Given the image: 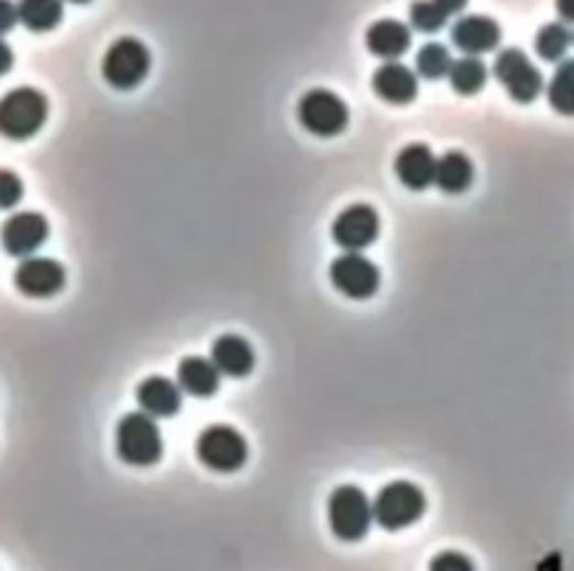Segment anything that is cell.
Returning a JSON list of instances; mask_svg holds the SVG:
<instances>
[{"label": "cell", "mask_w": 574, "mask_h": 571, "mask_svg": "<svg viewBox=\"0 0 574 571\" xmlns=\"http://www.w3.org/2000/svg\"><path fill=\"white\" fill-rule=\"evenodd\" d=\"M572 43H574V37H572Z\"/></svg>", "instance_id": "836d02e7"}, {"label": "cell", "mask_w": 574, "mask_h": 571, "mask_svg": "<svg viewBox=\"0 0 574 571\" xmlns=\"http://www.w3.org/2000/svg\"><path fill=\"white\" fill-rule=\"evenodd\" d=\"M23 199V179L9 168H0V210H12Z\"/></svg>", "instance_id": "4316f807"}, {"label": "cell", "mask_w": 574, "mask_h": 571, "mask_svg": "<svg viewBox=\"0 0 574 571\" xmlns=\"http://www.w3.org/2000/svg\"><path fill=\"white\" fill-rule=\"evenodd\" d=\"M449 81L460 96H476L488 81V68L479 56H463V59L451 62Z\"/></svg>", "instance_id": "7402d4cb"}, {"label": "cell", "mask_w": 574, "mask_h": 571, "mask_svg": "<svg viewBox=\"0 0 574 571\" xmlns=\"http://www.w3.org/2000/svg\"><path fill=\"white\" fill-rule=\"evenodd\" d=\"M378 230H382V221L371 205H351L334 219L331 235L345 252H362L376 244Z\"/></svg>", "instance_id": "8fae6325"}, {"label": "cell", "mask_w": 574, "mask_h": 571, "mask_svg": "<svg viewBox=\"0 0 574 571\" xmlns=\"http://www.w3.org/2000/svg\"><path fill=\"white\" fill-rule=\"evenodd\" d=\"M63 18V0H20L18 3V20L37 34L56 29Z\"/></svg>", "instance_id": "44dd1931"}, {"label": "cell", "mask_w": 574, "mask_h": 571, "mask_svg": "<svg viewBox=\"0 0 574 571\" xmlns=\"http://www.w3.org/2000/svg\"><path fill=\"white\" fill-rule=\"evenodd\" d=\"M555 7L566 23H574V0H555Z\"/></svg>", "instance_id": "1f68e13d"}, {"label": "cell", "mask_w": 574, "mask_h": 571, "mask_svg": "<svg viewBox=\"0 0 574 571\" xmlns=\"http://www.w3.org/2000/svg\"><path fill=\"white\" fill-rule=\"evenodd\" d=\"M347 105L331 90H309L297 105V121L317 138L340 135L347 127Z\"/></svg>", "instance_id": "52a82bcc"}, {"label": "cell", "mask_w": 574, "mask_h": 571, "mask_svg": "<svg viewBox=\"0 0 574 571\" xmlns=\"http://www.w3.org/2000/svg\"><path fill=\"white\" fill-rule=\"evenodd\" d=\"M494 76L510 92V99H516L519 105H530L543 90L541 70L532 65L530 56L521 48L499 51V56L494 62Z\"/></svg>", "instance_id": "ba28073f"}, {"label": "cell", "mask_w": 574, "mask_h": 571, "mask_svg": "<svg viewBox=\"0 0 574 571\" xmlns=\"http://www.w3.org/2000/svg\"><path fill=\"white\" fill-rule=\"evenodd\" d=\"M14 286L25 297H54L65 289V266L54 259H23L14 272Z\"/></svg>", "instance_id": "7c38bea8"}, {"label": "cell", "mask_w": 574, "mask_h": 571, "mask_svg": "<svg viewBox=\"0 0 574 571\" xmlns=\"http://www.w3.org/2000/svg\"><path fill=\"white\" fill-rule=\"evenodd\" d=\"M423 513H427V496L412 482H389L373 498V521L389 532L412 527Z\"/></svg>", "instance_id": "3957f363"}, {"label": "cell", "mask_w": 574, "mask_h": 571, "mask_svg": "<svg viewBox=\"0 0 574 571\" xmlns=\"http://www.w3.org/2000/svg\"><path fill=\"white\" fill-rule=\"evenodd\" d=\"M365 43L373 56L396 62L401 59L409 51V45H412V31H409V25L398 23V20H376V23L367 29Z\"/></svg>", "instance_id": "ac0fdd59"}, {"label": "cell", "mask_w": 574, "mask_h": 571, "mask_svg": "<svg viewBox=\"0 0 574 571\" xmlns=\"http://www.w3.org/2000/svg\"><path fill=\"white\" fill-rule=\"evenodd\" d=\"M373 92L387 105H409L418 96V74L401 62H384L373 74Z\"/></svg>", "instance_id": "5bb4252c"}, {"label": "cell", "mask_w": 574, "mask_h": 571, "mask_svg": "<svg viewBox=\"0 0 574 571\" xmlns=\"http://www.w3.org/2000/svg\"><path fill=\"white\" fill-rule=\"evenodd\" d=\"M14 65V54L3 40H0V76H7Z\"/></svg>", "instance_id": "f546056e"}, {"label": "cell", "mask_w": 574, "mask_h": 571, "mask_svg": "<svg viewBox=\"0 0 574 571\" xmlns=\"http://www.w3.org/2000/svg\"><path fill=\"white\" fill-rule=\"evenodd\" d=\"M429 571H476L474 563L463 552H440L434 554Z\"/></svg>", "instance_id": "83f0119b"}, {"label": "cell", "mask_w": 574, "mask_h": 571, "mask_svg": "<svg viewBox=\"0 0 574 571\" xmlns=\"http://www.w3.org/2000/svg\"><path fill=\"white\" fill-rule=\"evenodd\" d=\"M501 29L494 18H485V14H468V18H460L451 29V45L463 51L465 56H479L488 54L499 45Z\"/></svg>", "instance_id": "4fadbf2b"}, {"label": "cell", "mask_w": 574, "mask_h": 571, "mask_svg": "<svg viewBox=\"0 0 574 571\" xmlns=\"http://www.w3.org/2000/svg\"><path fill=\"white\" fill-rule=\"evenodd\" d=\"M48 219L43 213H34V210H23V213H14L3 221L0 228V244L3 250L12 255V259H29L40 246L48 241Z\"/></svg>", "instance_id": "30bf717a"}, {"label": "cell", "mask_w": 574, "mask_h": 571, "mask_svg": "<svg viewBox=\"0 0 574 571\" xmlns=\"http://www.w3.org/2000/svg\"><path fill=\"white\" fill-rule=\"evenodd\" d=\"M152 70V54L146 45L135 37H121L110 45L101 62V74L107 85L115 90H135Z\"/></svg>", "instance_id": "5b68a950"}, {"label": "cell", "mask_w": 574, "mask_h": 571, "mask_svg": "<svg viewBox=\"0 0 574 571\" xmlns=\"http://www.w3.org/2000/svg\"><path fill=\"white\" fill-rule=\"evenodd\" d=\"M451 62L454 59H451L445 45L427 43L415 56V74H420L423 79H443V76H449Z\"/></svg>", "instance_id": "d4e9b609"}, {"label": "cell", "mask_w": 574, "mask_h": 571, "mask_svg": "<svg viewBox=\"0 0 574 571\" xmlns=\"http://www.w3.org/2000/svg\"><path fill=\"white\" fill-rule=\"evenodd\" d=\"M434 3H438V7L443 9L445 14H460L465 9V3H468V0H434Z\"/></svg>", "instance_id": "4dcf8cb0"}, {"label": "cell", "mask_w": 574, "mask_h": 571, "mask_svg": "<svg viewBox=\"0 0 574 571\" xmlns=\"http://www.w3.org/2000/svg\"><path fill=\"white\" fill-rule=\"evenodd\" d=\"M331 283L351 300H367L378 292L382 272L362 252H342L340 259L331 261Z\"/></svg>", "instance_id": "9c48e42d"}, {"label": "cell", "mask_w": 574, "mask_h": 571, "mask_svg": "<svg viewBox=\"0 0 574 571\" xmlns=\"http://www.w3.org/2000/svg\"><path fill=\"white\" fill-rule=\"evenodd\" d=\"M550 107L561 116H574V59H563L547 85Z\"/></svg>", "instance_id": "603a6c76"}, {"label": "cell", "mask_w": 574, "mask_h": 571, "mask_svg": "<svg viewBox=\"0 0 574 571\" xmlns=\"http://www.w3.org/2000/svg\"><path fill=\"white\" fill-rule=\"evenodd\" d=\"M247 440L233 426L213 424L197 437V457L205 468L219 473H233L247 462Z\"/></svg>", "instance_id": "8992f818"}, {"label": "cell", "mask_w": 574, "mask_h": 571, "mask_svg": "<svg viewBox=\"0 0 574 571\" xmlns=\"http://www.w3.org/2000/svg\"><path fill=\"white\" fill-rule=\"evenodd\" d=\"M328 524L340 541H362L371 532L373 502L356 485H342L328 498Z\"/></svg>", "instance_id": "277c9868"}, {"label": "cell", "mask_w": 574, "mask_h": 571, "mask_svg": "<svg viewBox=\"0 0 574 571\" xmlns=\"http://www.w3.org/2000/svg\"><path fill=\"white\" fill-rule=\"evenodd\" d=\"M70 3H90V0H70Z\"/></svg>", "instance_id": "d6a6232c"}, {"label": "cell", "mask_w": 574, "mask_h": 571, "mask_svg": "<svg viewBox=\"0 0 574 571\" xmlns=\"http://www.w3.org/2000/svg\"><path fill=\"white\" fill-rule=\"evenodd\" d=\"M474 183V163L465 157L463 152H449L438 157V168H434V185L443 194H463Z\"/></svg>", "instance_id": "ffe728a7"}, {"label": "cell", "mask_w": 574, "mask_h": 571, "mask_svg": "<svg viewBox=\"0 0 574 571\" xmlns=\"http://www.w3.org/2000/svg\"><path fill=\"white\" fill-rule=\"evenodd\" d=\"M219 378H222V373L217 370V364L202 356L183 359L177 367V387L194 398H210L219 389Z\"/></svg>", "instance_id": "d6986e66"}, {"label": "cell", "mask_w": 574, "mask_h": 571, "mask_svg": "<svg viewBox=\"0 0 574 571\" xmlns=\"http://www.w3.org/2000/svg\"><path fill=\"white\" fill-rule=\"evenodd\" d=\"M135 398L141 404V411H146L148 418H174L179 406H183V389L172 378L152 375V378L137 384Z\"/></svg>", "instance_id": "9a60e30c"}, {"label": "cell", "mask_w": 574, "mask_h": 571, "mask_svg": "<svg viewBox=\"0 0 574 571\" xmlns=\"http://www.w3.org/2000/svg\"><path fill=\"white\" fill-rule=\"evenodd\" d=\"M18 23V7H14L12 0H0V34L12 31Z\"/></svg>", "instance_id": "f1b7e54d"}, {"label": "cell", "mask_w": 574, "mask_h": 571, "mask_svg": "<svg viewBox=\"0 0 574 571\" xmlns=\"http://www.w3.org/2000/svg\"><path fill=\"white\" fill-rule=\"evenodd\" d=\"M434 168H438V157L427 143H409L396 157V174L409 190H427L429 185H434Z\"/></svg>", "instance_id": "2e32d148"}, {"label": "cell", "mask_w": 574, "mask_h": 571, "mask_svg": "<svg viewBox=\"0 0 574 571\" xmlns=\"http://www.w3.org/2000/svg\"><path fill=\"white\" fill-rule=\"evenodd\" d=\"M48 99L34 87H14L0 99V135L9 141H29L45 127Z\"/></svg>", "instance_id": "7a4b0ae2"}, {"label": "cell", "mask_w": 574, "mask_h": 571, "mask_svg": "<svg viewBox=\"0 0 574 571\" xmlns=\"http://www.w3.org/2000/svg\"><path fill=\"white\" fill-rule=\"evenodd\" d=\"M569 45H572V34H569L563 23H547L536 34V51L547 62H561L566 56Z\"/></svg>", "instance_id": "cb8c5ba5"}, {"label": "cell", "mask_w": 574, "mask_h": 571, "mask_svg": "<svg viewBox=\"0 0 574 571\" xmlns=\"http://www.w3.org/2000/svg\"><path fill=\"white\" fill-rule=\"evenodd\" d=\"M449 20V14L434 3V0H415L409 7V23H412L415 31H423V34H434L440 31Z\"/></svg>", "instance_id": "484cf974"}, {"label": "cell", "mask_w": 574, "mask_h": 571, "mask_svg": "<svg viewBox=\"0 0 574 571\" xmlns=\"http://www.w3.org/2000/svg\"><path fill=\"white\" fill-rule=\"evenodd\" d=\"M115 451L126 465H157L163 457V435L155 418H148L146 411H126L124 418L118 420Z\"/></svg>", "instance_id": "6da1fadb"}, {"label": "cell", "mask_w": 574, "mask_h": 571, "mask_svg": "<svg viewBox=\"0 0 574 571\" xmlns=\"http://www.w3.org/2000/svg\"><path fill=\"white\" fill-rule=\"evenodd\" d=\"M210 362L217 364V370L230 378H244V375L253 373L255 367V351L247 339L228 333V337H219L210 348Z\"/></svg>", "instance_id": "e0dca14e"}]
</instances>
